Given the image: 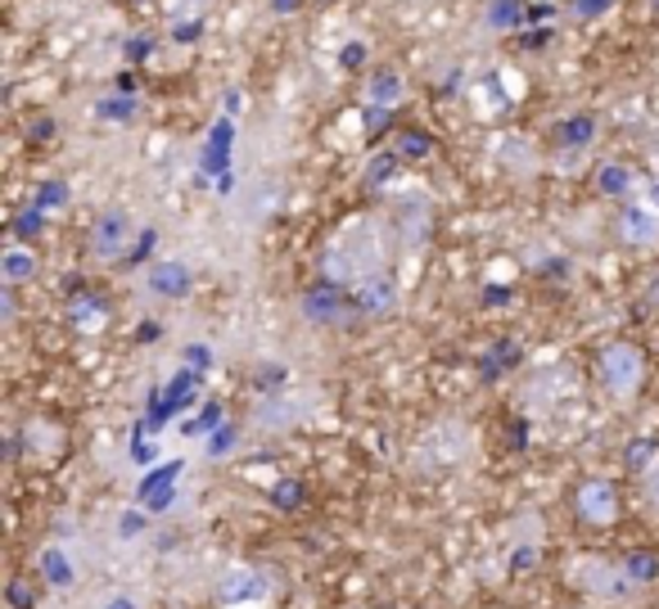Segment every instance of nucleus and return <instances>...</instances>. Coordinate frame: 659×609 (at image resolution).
<instances>
[{
  "instance_id": "obj_1",
  "label": "nucleus",
  "mask_w": 659,
  "mask_h": 609,
  "mask_svg": "<svg viewBox=\"0 0 659 609\" xmlns=\"http://www.w3.org/2000/svg\"><path fill=\"white\" fill-rule=\"evenodd\" d=\"M380 258H384V235L375 222H352L335 235V244L325 249V271L335 281H366L380 271Z\"/></svg>"
},
{
  "instance_id": "obj_2",
  "label": "nucleus",
  "mask_w": 659,
  "mask_h": 609,
  "mask_svg": "<svg viewBox=\"0 0 659 609\" xmlns=\"http://www.w3.org/2000/svg\"><path fill=\"white\" fill-rule=\"evenodd\" d=\"M569 583L596 600H606V605H627L642 592V577L627 564H610V560H596V556H583V560L569 564Z\"/></svg>"
},
{
  "instance_id": "obj_3",
  "label": "nucleus",
  "mask_w": 659,
  "mask_h": 609,
  "mask_svg": "<svg viewBox=\"0 0 659 609\" xmlns=\"http://www.w3.org/2000/svg\"><path fill=\"white\" fill-rule=\"evenodd\" d=\"M596 371H601V388L614 402H633L646 384V357L637 344H606Z\"/></svg>"
},
{
  "instance_id": "obj_4",
  "label": "nucleus",
  "mask_w": 659,
  "mask_h": 609,
  "mask_svg": "<svg viewBox=\"0 0 659 609\" xmlns=\"http://www.w3.org/2000/svg\"><path fill=\"white\" fill-rule=\"evenodd\" d=\"M614 231H619V239L627 244V249H642V253L659 249V203L650 195L627 199L619 208V217H614Z\"/></svg>"
},
{
  "instance_id": "obj_5",
  "label": "nucleus",
  "mask_w": 659,
  "mask_h": 609,
  "mask_svg": "<svg viewBox=\"0 0 659 609\" xmlns=\"http://www.w3.org/2000/svg\"><path fill=\"white\" fill-rule=\"evenodd\" d=\"M574 510H579L583 524H592V529H610V524L619 520V487H614L610 478H587V483H579Z\"/></svg>"
},
{
  "instance_id": "obj_6",
  "label": "nucleus",
  "mask_w": 659,
  "mask_h": 609,
  "mask_svg": "<svg viewBox=\"0 0 659 609\" xmlns=\"http://www.w3.org/2000/svg\"><path fill=\"white\" fill-rule=\"evenodd\" d=\"M127 239H132V217H127L123 208H113V212H104V217L96 222V231H91V253L100 262L123 258L127 253Z\"/></svg>"
},
{
  "instance_id": "obj_7",
  "label": "nucleus",
  "mask_w": 659,
  "mask_h": 609,
  "mask_svg": "<svg viewBox=\"0 0 659 609\" xmlns=\"http://www.w3.org/2000/svg\"><path fill=\"white\" fill-rule=\"evenodd\" d=\"M362 100L371 113H388L407 100V77L398 69H375L366 73V86H362Z\"/></svg>"
},
{
  "instance_id": "obj_8",
  "label": "nucleus",
  "mask_w": 659,
  "mask_h": 609,
  "mask_svg": "<svg viewBox=\"0 0 659 609\" xmlns=\"http://www.w3.org/2000/svg\"><path fill=\"white\" fill-rule=\"evenodd\" d=\"M352 302H357V308H362V312H371V316H384V312H394V308H398V285L388 281L384 271H375V276L357 281Z\"/></svg>"
},
{
  "instance_id": "obj_9",
  "label": "nucleus",
  "mask_w": 659,
  "mask_h": 609,
  "mask_svg": "<svg viewBox=\"0 0 659 609\" xmlns=\"http://www.w3.org/2000/svg\"><path fill=\"white\" fill-rule=\"evenodd\" d=\"M41 271V258L27 249V244H10L5 253H0V281H5V289H18L27 281H37Z\"/></svg>"
},
{
  "instance_id": "obj_10",
  "label": "nucleus",
  "mask_w": 659,
  "mask_h": 609,
  "mask_svg": "<svg viewBox=\"0 0 659 609\" xmlns=\"http://www.w3.org/2000/svg\"><path fill=\"white\" fill-rule=\"evenodd\" d=\"M145 285L159 298H182V294H190V271L182 262H159V266H149Z\"/></svg>"
},
{
  "instance_id": "obj_11",
  "label": "nucleus",
  "mask_w": 659,
  "mask_h": 609,
  "mask_svg": "<svg viewBox=\"0 0 659 609\" xmlns=\"http://www.w3.org/2000/svg\"><path fill=\"white\" fill-rule=\"evenodd\" d=\"M308 316L312 321H330V325H339L344 316H348V308H344V294L335 289V285H321V289H312V298H308Z\"/></svg>"
},
{
  "instance_id": "obj_12",
  "label": "nucleus",
  "mask_w": 659,
  "mask_h": 609,
  "mask_svg": "<svg viewBox=\"0 0 659 609\" xmlns=\"http://www.w3.org/2000/svg\"><path fill=\"white\" fill-rule=\"evenodd\" d=\"M592 136H596V117H587V113L564 117L560 127H556V145H560V149H587Z\"/></svg>"
},
{
  "instance_id": "obj_13",
  "label": "nucleus",
  "mask_w": 659,
  "mask_h": 609,
  "mask_svg": "<svg viewBox=\"0 0 659 609\" xmlns=\"http://www.w3.org/2000/svg\"><path fill=\"white\" fill-rule=\"evenodd\" d=\"M529 5L524 0H488V27L493 33H515V27L524 23Z\"/></svg>"
},
{
  "instance_id": "obj_14",
  "label": "nucleus",
  "mask_w": 659,
  "mask_h": 609,
  "mask_svg": "<svg viewBox=\"0 0 659 609\" xmlns=\"http://www.w3.org/2000/svg\"><path fill=\"white\" fill-rule=\"evenodd\" d=\"M637 190V172L627 163H606L601 167V195H614V199H627Z\"/></svg>"
},
{
  "instance_id": "obj_15",
  "label": "nucleus",
  "mask_w": 659,
  "mask_h": 609,
  "mask_svg": "<svg viewBox=\"0 0 659 609\" xmlns=\"http://www.w3.org/2000/svg\"><path fill=\"white\" fill-rule=\"evenodd\" d=\"M619 5V0H569V18H574V23H596V18H606L610 10Z\"/></svg>"
},
{
  "instance_id": "obj_16",
  "label": "nucleus",
  "mask_w": 659,
  "mask_h": 609,
  "mask_svg": "<svg viewBox=\"0 0 659 609\" xmlns=\"http://www.w3.org/2000/svg\"><path fill=\"white\" fill-rule=\"evenodd\" d=\"M398 154H407V159H425V154H430V136H421V132H402V136H398Z\"/></svg>"
},
{
  "instance_id": "obj_17",
  "label": "nucleus",
  "mask_w": 659,
  "mask_h": 609,
  "mask_svg": "<svg viewBox=\"0 0 659 609\" xmlns=\"http://www.w3.org/2000/svg\"><path fill=\"white\" fill-rule=\"evenodd\" d=\"M96 113H100V117H113V122H132V117H136V100H100Z\"/></svg>"
},
{
  "instance_id": "obj_18",
  "label": "nucleus",
  "mask_w": 659,
  "mask_h": 609,
  "mask_svg": "<svg viewBox=\"0 0 659 609\" xmlns=\"http://www.w3.org/2000/svg\"><path fill=\"white\" fill-rule=\"evenodd\" d=\"M646 514H655V520H659V465L646 478Z\"/></svg>"
},
{
  "instance_id": "obj_19",
  "label": "nucleus",
  "mask_w": 659,
  "mask_h": 609,
  "mask_svg": "<svg viewBox=\"0 0 659 609\" xmlns=\"http://www.w3.org/2000/svg\"><path fill=\"white\" fill-rule=\"evenodd\" d=\"M357 64H366V46H357V41H352V46L344 50V69H357Z\"/></svg>"
},
{
  "instance_id": "obj_20",
  "label": "nucleus",
  "mask_w": 659,
  "mask_h": 609,
  "mask_svg": "<svg viewBox=\"0 0 659 609\" xmlns=\"http://www.w3.org/2000/svg\"><path fill=\"white\" fill-rule=\"evenodd\" d=\"M272 10L276 14H294V10H303V0H272Z\"/></svg>"
},
{
  "instance_id": "obj_21",
  "label": "nucleus",
  "mask_w": 659,
  "mask_h": 609,
  "mask_svg": "<svg viewBox=\"0 0 659 609\" xmlns=\"http://www.w3.org/2000/svg\"><path fill=\"white\" fill-rule=\"evenodd\" d=\"M104 609H109V605H104ZM113 609H132V605H127V600H117V605H113Z\"/></svg>"
}]
</instances>
